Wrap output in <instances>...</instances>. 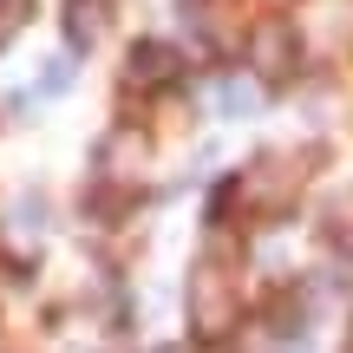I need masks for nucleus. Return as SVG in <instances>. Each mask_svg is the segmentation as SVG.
<instances>
[{
    "label": "nucleus",
    "instance_id": "nucleus-2",
    "mask_svg": "<svg viewBox=\"0 0 353 353\" xmlns=\"http://www.w3.org/2000/svg\"><path fill=\"white\" fill-rule=\"evenodd\" d=\"M216 105H223V118H242L255 105V85L249 79H223V85H216Z\"/></svg>",
    "mask_w": 353,
    "mask_h": 353
},
{
    "label": "nucleus",
    "instance_id": "nucleus-5",
    "mask_svg": "<svg viewBox=\"0 0 353 353\" xmlns=\"http://www.w3.org/2000/svg\"><path fill=\"white\" fill-rule=\"evenodd\" d=\"M20 13H26V0H0V39L20 26Z\"/></svg>",
    "mask_w": 353,
    "mask_h": 353
},
{
    "label": "nucleus",
    "instance_id": "nucleus-3",
    "mask_svg": "<svg viewBox=\"0 0 353 353\" xmlns=\"http://www.w3.org/2000/svg\"><path fill=\"white\" fill-rule=\"evenodd\" d=\"M65 33H72V46L99 39V0H72V20H65Z\"/></svg>",
    "mask_w": 353,
    "mask_h": 353
},
{
    "label": "nucleus",
    "instance_id": "nucleus-1",
    "mask_svg": "<svg viewBox=\"0 0 353 353\" xmlns=\"http://www.w3.org/2000/svg\"><path fill=\"white\" fill-rule=\"evenodd\" d=\"M131 79H138V85H164L170 79V52L164 46H138L131 52Z\"/></svg>",
    "mask_w": 353,
    "mask_h": 353
},
{
    "label": "nucleus",
    "instance_id": "nucleus-4",
    "mask_svg": "<svg viewBox=\"0 0 353 353\" xmlns=\"http://www.w3.org/2000/svg\"><path fill=\"white\" fill-rule=\"evenodd\" d=\"M65 85H72V65L52 59V65H46V79H39V92H65Z\"/></svg>",
    "mask_w": 353,
    "mask_h": 353
}]
</instances>
